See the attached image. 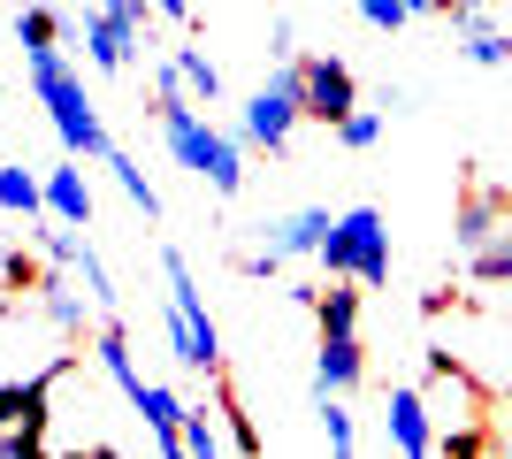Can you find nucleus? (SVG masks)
<instances>
[{"mask_svg":"<svg viewBox=\"0 0 512 459\" xmlns=\"http://www.w3.org/2000/svg\"><path fill=\"white\" fill-rule=\"evenodd\" d=\"M153 123H161V146L176 153V169H192L214 199L245 192V138L207 123V108H192V100H153Z\"/></svg>","mask_w":512,"mask_h":459,"instance_id":"1","label":"nucleus"},{"mask_svg":"<svg viewBox=\"0 0 512 459\" xmlns=\"http://www.w3.org/2000/svg\"><path fill=\"white\" fill-rule=\"evenodd\" d=\"M31 62V92H39L46 123H54V138H62L69 161H107L115 153V138H107V115L100 100L85 92V77L62 62V46H46V54H23Z\"/></svg>","mask_w":512,"mask_h":459,"instance_id":"2","label":"nucleus"},{"mask_svg":"<svg viewBox=\"0 0 512 459\" xmlns=\"http://www.w3.org/2000/svg\"><path fill=\"white\" fill-rule=\"evenodd\" d=\"M451 261L467 284H512V199L474 184L451 215Z\"/></svg>","mask_w":512,"mask_h":459,"instance_id":"3","label":"nucleus"},{"mask_svg":"<svg viewBox=\"0 0 512 459\" xmlns=\"http://www.w3.org/2000/svg\"><path fill=\"white\" fill-rule=\"evenodd\" d=\"M161 276H169V352L184 375H222V322L207 314V291H199L192 261L161 245Z\"/></svg>","mask_w":512,"mask_h":459,"instance_id":"4","label":"nucleus"},{"mask_svg":"<svg viewBox=\"0 0 512 459\" xmlns=\"http://www.w3.org/2000/svg\"><path fill=\"white\" fill-rule=\"evenodd\" d=\"M314 261H321L329 284H360V291L390 284V222H383V207H344Z\"/></svg>","mask_w":512,"mask_h":459,"instance_id":"5","label":"nucleus"},{"mask_svg":"<svg viewBox=\"0 0 512 459\" xmlns=\"http://www.w3.org/2000/svg\"><path fill=\"white\" fill-rule=\"evenodd\" d=\"M299 123H306L299 62L276 69L268 85H253V92H245V108H237V138H245V146H260V153H283L291 138H299Z\"/></svg>","mask_w":512,"mask_h":459,"instance_id":"6","label":"nucleus"},{"mask_svg":"<svg viewBox=\"0 0 512 459\" xmlns=\"http://www.w3.org/2000/svg\"><path fill=\"white\" fill-rule=\"evenodd\" d=\"M299 100H306V123H329L337 131L344 115L360 108V77L344 54H299Z\"/></svg>","mask_w":512,"mask_h":459,"instance_id":"7","label":"nucleus"},{"mask_svg":"<svg viewBox=\"0 0 512 459\" xmlns=\"http://www.w3.org/2000/svg\"><path fill=\"white\" fill-rule=\"evenodd\" d=\"M39 222H46V215H39ZM39 245H46V261H54V268H69V276H77V291H85V299L100 306V314H115V299H123V291H115V276H107L100 245H92V238H77V230H62V222H46V230H39Z\"/></svg>","mask_w":512,"mask_h":459,"instance_id":"8","label":"nucleus"},{"mask_svg":"<svg viewBox=\"0 0 512 459\" xmlns=\"http://www.w3.org/2000/svg\"><path fill=\"white\" fill-rule=\"evenodd\" d=\"M77 31H85V62L92 69H115V77L138 62V46H153V31H138V23H130L123 8H107V0H92Z\"/></svg>","mask_w":512,"mask_h":459,"instance_id":"9","label":"nucleus"},{"mask_svg":"<svg viewBox=\"0 0 512 459\" xmlns=\"http://www.w3.org/2000/svg\"><path fill=\"white\" fill-rule=\"evenodd\" d=\"M383 437H390V452H398V459H436V414H428L421 383H398V391H390Z\"/></svg>","mask_w":512,"mask_h":459,"instance_id":"10","label":"nucleus"},{"mask_svg":"<svg viewBox=\"0 0 512 459\" xmlns=\"http://www.w3.org/2000/svg\"><path fill=\"white\" fill-rule=\"evenodd\" d=\"M337 230V215L329 207H299V215H276V222H260V253L268 261H306V253H321V238Z\"/></svg>","mask_w":512,"mask_h":459,"instance_id":"11","label":"nucleus"},{"mask_svg":"<svg viewBox=\"0 0 512 459\" xmlns=\"http://www.w3.org/2000/svg\"><path fill=\"white\" fill-rule=\"evenodd\" d=\"M39 184H46V222L92 230V176H85V161H54V169H39Z\"/></svg>","mask_w":512,"mask_h":459,"instance_id":"12","label":"nucleus"},{"mask_svg":"<svg viewBox=\"0 0 512 459\" xmlns=\"http://www.w3.org/2000/svg\"><path fill=\"white\" fill-rule=\"evenodd\" d=\"M360 375H367V345H360V337H321V352H314V391L344 398V391H360Z\"/></svg>","mask_w":512,"mask_h":459,"instance_id":"13","label":"nucleus"},{"mask_svg":"<svg viewBox=\"0 0 512 459\" xmlns=\"http://www.w3.org/2000/svg\"><path fill=\"white\" fill-rule=\"evenodd\" d=\"M46 398H54V368L23 375V383H0V429H39L46 437Z\"/></svg>","mask_w":512,"mask_h":459,"instance_id":"14","label":"nucleus"},{"mask_svg":"<svg viewBox=\"0 0 512 459\" xmlns=\"http://www.w3.org/2000/svg\"><path fill=\"white\" fill-rule=\"evenodd\" d=\"M169 69H176V85H184L192 108H214V100H222V69H214L207 46H169Z\"/></svg>","mask_w":512,"mask_h":459,"instance_id":"15","label":"nucleus"},{"mask_svg":"<svg viewBox=\"0 0 512 459\" xmlns=\"http://www.w3.org/2000/svg\"><path fill=\"white\" fill-rule=\"evenodd\" d=\"M0 215H16V222H39V215H46V184H39V169L0 161Z\"/></svg>","mask_w":512,"mask_h":459,"instance_id":"16","label":"nucleus"},{"mask_svg":"<svg viewBox=\"0 0 512 459\" xmlns=\"http://www.w3.org/2000/svg\"><path fill=\"white\" fill-rule=\"evenodd\" d=\"M92 352H100L107 383H115L123 398H138V391H146V375H138V360H130V337H123V322H107L100 337H92Z\"/></svg>","mask_w":512,"mask_h":459,"instance_id":"17","label":"nucleus"},{"mask_svg":"<svg viewBox=\"0 0 512 459\" xmlns=\"http://www.w3.org/2000/svg\"><path fill=\"white\" fill-rule=\"evenodd\" d=\"M337 8H352V16H360L367 31H406V23L436 16L444 0H337Z\"/></svg>","mask_w":512,"mask_h":459,"instance_id":"18","label":"nucleus"},{"mask_svg":"<svg viewBox=\"0 0 512 459\" xmlns=\"http://www.w3.org/2000/svg\"><path fill=\"white\" fill-rule=\"evenodd\" d=\"M31 291H39V306H46V314H54V329H85V291H77V276H69V268H54V276H39V284H31Z\"/></svg>","mask_w":512,"mask_h":459,"instance_id":"19","label":"nucleus"},{"mask_svg":"<svg viewBox=\"0 0 512 459\" xmlns=\"http://www.w3.org/2000/svg\"><path fill=\"white\" fill-rule=\"evenodd\" d=\"M314 322H321V337H360V284L321 291V299H314Z\"/></svg>","mask_w":512,"mask_h":459,"instance_id":"20","label":"nucleus"},{"mask_svg":"<svg viewBox=\"0 0 512 459\" xmlns=\"http://www.w3.org/2000/svg\"><path fill=\"white\" fill-rule=\"evenodd\" d=\"M314 414H321V437H329V459H360V429H352V406L329 391H314Z\"/></svg>","mask_w":512,"mask_h":459,"instance_id":"21","label":"nucleus"},{"mask_svg":"<svg viewBox=\"0 0 512 459\" xmlns=\"http://www.w3.org/2000/svg\"><path fill=\"white\" fill-rule=\"evenodd\" d=\"M100 169H115V184H123V199H130V207H138V215H146V222H161V192H153V184H146V169H138V161H130L123 146L107 153Z\"/></svg>","mask_w":512,"mask_h":459,"instance_id":"22","label":"nucleus"},{"mask_svg":"<svg viewBox=\"0 0 512 459\" xmlns=\"http://www.w3.org/2000/svg\"><path fill=\"white\" fill-rule=\"evenodd\" d=\"M459 54H467L474 69H512V31H497V23H474V31H459Z\"/></svg>","mask_w":512,"mask_h":459,"instance_id":"23","label":"nucleus"},{"mask_svg":"<svg viewBox=\"0 0 512 459\" xmlns=\"http://www.w3.org/2000/svg\"><path fill=\"white\" fill-rule=\"evenodd\" d=\"M184 452H192V459H230V437H222V421H214L207 406L184 414Z\"/></svg>","mask_w":512,"mask_h":459,"instance_id":"24","label":"nucleus"},{"mask_svg":"<svg viewBox=\"0 0 512 459\" xmlns=\"http://www.w3.org/2000/svg\"><path fill=\"white\" fill-rule=\"evenodd\" d=\"M214 421H222V437H230V452H237V459H253V452H260V429H253V414H245V406H237L230 391L214 398Z\"/></svg>","mask_w":512,"mask_h":459,"instance_id":"25","label":"nucleus"},{"mask_svg":"<svg viewBox=\"0 0 512 459\" xmlns=\"http://www.w3.org/2000/svg\"><path fill=\"white\" fill-rule=\"evenodd\" d=\"M16 39L23 54H46V46H62V16L54 8H16Z\"/></svg>","mask_w":512,"mask_h":459,"instance_id":"26","label":"nucleus"},{"mask_svg":"<svg viewBox=\"0 0 512 459\" xmlns=\"http://www.w3.org/2000/svg\"><path fill=\"white\" fill-rule=\"evenodd\" d=\"M375 138H383V108H352V115L337 123V146H344V153H367Z\"/></svg>","mask_w":512,"mask_h":459,"instance_id":"27","label":"nucleus"},{"mask_svg":"<svg viewBox=\"0 0 512 459\" xmlns=\"http://www.w3.org/2000/svg\"><path fill=\"white\" fill-rule=\"evenodd\" d=\"M436 452L444 459H482L490 444H482V429H436Z\"/></svg>","mask_w":512,"mask_h":459,"instance_id":"28","label":"nucleus"},{"mask_svg":"<svg viewBox=\"0 0 512 459\" xmlns=\"http://www.w3.org/2000/svg\"><path fill=\"white\" fill-rule=\"evenodd\" d=\"M0 459H46L39 429H0Z\"/></svg>","mask_w":512,"mask_h":459,"instance_id":"29","label":"nucleus"},{"mask_svg":"<svg viewBox=\"0 0 512 459\" xmlns=\"http://www.w3.org/2000/svg\"><path fill=\"white\" fill-rule=\"evenodd\" d=\"M268 54H276V69H291V62H299V39H291V23H268Z\"/></svg>","mask_w":512,"mask_h":459,"instance_id":"30","label":"nucleus"},{"mask_svg":"<svg viewBox=\"0 0 512 459\" xmlns=\"http://www.w3.org/2000/svg\"><path fill=\"white\" fill-rule=\"evenodd\" d=\"M153 16H169V23H192V0H153Z\"/></svg>","mask_w":512,"mask_h":459,"instance_id":"31","label":"nucleus"},{"mask_svg":"<svg viewBox=\"0 0 512 459\" xmlns=\"http://www.w3.org/2000/svg\"><path fill=\"white\" fill-rule=\"evenodd\" d=\"M482 459H512V444H490V452H482Z\"/></svg>","mask_w":512,"mask_h":459,"instance_id":"32","label":"nucleus"},{"mask_svg":"<svg viewBox=\"0 0 512 459\" xmlns=\"http://www.w3.org/2000/svg\"><path fill=\"white\" fill-rule=\"evenodd\" d=\"M474 8H482V0H474Z\"/></svg>","mask_w":512,"mask_h":459,"instance_id":"33","label":"nucleus"},{"mask_svg":"<svg viewBox=\"0 0 512 459\" xmlns=\"http://www.w3.org/2000/svg\"><path fill=\"white\" fill-rule=\"evenodd\" d=\"M77 459H85V452H77Z\"/></svg>","mask_w":512,"mask_h":459,"instance_id":"34","label":"nucleus"},{"mask_svg":"<svg viewBox=\"0 0 512 459\" xmlns=\"http://www.w3.org/2000/svg\"><path fill=\"white\" fill-rule=\"evenodd\" d=\"M505 199H512V192H505Z\"/></svg>","mask_w":512,"mask_h":459,"instance_id":"35","label":"nucleus"}]
</instances>
